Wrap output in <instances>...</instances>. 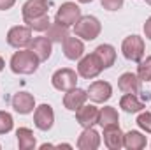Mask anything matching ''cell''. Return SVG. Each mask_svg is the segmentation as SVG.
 <instances>
[{"label":"cell","mask_w":151,"mask_h":150,"mask_svg":"<svg viewBox=\"0 0 151 150\" xmlns=\"http://www.w3.org/2000/svg\"><path fill=\"white\" fill-rule=\"evenodd\" d=\"M37 55L32 50H19L11 57V71L14 74H34L39 67Z\"/></svg>","instance_id":"1"},{"label":"cell","mask_w":151,"mask_h":150,"mask_svg":"<svg viewBox=\"0 0 151 150\" xmlns=\"http://www.w3.org/2000/svg\"><path fill=\"white\" fill-rule=\"evenodd\" d=\"M102 25L95 16H81L79 21L76 23L74 32L77 37L84 39V41H93L100 36Z\"/></svg>","instance_id":"2"},{"label":"cell","mask_w":151,"mask_h":150,"mask_svg":"<svg viewBox=\"0 0 151 150\" xmlns=\"http://www.w3.org/2000/svg\"><path fill=\"white\" fill-rule=\"evenodd\" d=\"M121 51L127 60L132 62H141L144 57V41L139 36H128L121 42Z\"/></svg>","instance_id":"3"},{"label":"cell","mask_w":151,"mask_h":150,"mask_svg":"<svg viewBox=\"0 0 151 150\" xmlns=\"http://www.w3.org/2000/svg\"><path fill=\"white\" fill-rule=\"evenodd\" d=\"M102 71H104V67H102V64H100V60H99V57L95 53H90V55H86V57H83L79 60L77 74L81 78H84V79L97 78Z\"/></svg>","instance_id":"4"},{"label":"cell","mask_w":151,"mask_h":150,"mask_svg":"<svg viewBox=\"0 0 151 150\" xmlns=\"http://www.w3.org/2000/svg\"><path fill=\"white\" fill-rule=\"evenodd\" d=\"M32 42V28L30 27H12L7 32V44L16 48V50H23L27 46H30Z\"/></svg>","instance_id":"5"},{"label":"cell","mask_w":151,"mask_h":150,"mask_svg":"<svg viewBox=\"0 0 151 150\" xmlns=\"http://www.w3.org/2000/svg\"><path fill=\"white\" fill-rule=\"evenodd\" d=\"M51 83L56 90L60 92H67V90H72L76 85H77V74H76L74 69H69V67H63V69H58L53 78H51Z\"/></svg>","instance_id":"6"},{"label":"cell","mask_w":151,"mask_h":150,"mask_svg":"<svg viewBox=\"0 0 151 150\" xmlns=\"http://www.w3.org/2000/svg\"><path fill=\"white\" fill-rule=\"evenodd\" d=\"M81 18V9L79 5L74 4V2H65L60 5V9L56 11V16H55V21L56 23H62L65 27H70V25H76Z\"/></svg>","instance_id":"7"},{"label":"cell","mask_w":151,"mask_h":150,"mask_svg":"<svg viewBox=\"0 0 151 150\" xmlns=\"http://www.w3.org/2000/svg\"><path fill=\"white\" fill-rule=\"evenodd\" d=\"M34 122H35V127L40 131H49L53 127V122H55V111L49 104H40L35 108L34 113Z\"/></svg>","instance_id":"8"},{"label":"cell","mask_w":151,"mask_h":150,"mask_svg":"<svg viewBox=\"0 0 151 150\" xmlns=\"http://www.w3.org/2000/svg\"><path fill=\"white\" fill-rule=\"evenodd\" d=\"M86 92H88V97L93 103H106L113 95V87L107 81H95L88 87Z\"/></svg>","instance_id":"9"},{"label":"cell","mask_w":151,"mask_h":150,"mask_svg":"<svg viewBox=\"0 0 151 150\" xmlns=\"http://www.w3.org/2000/svg\"><path fill=\"white\" fill-rule=\"evenodd\" d=\"M76 120L81 127H93L95 124H99V108L91 106V104H83L77 111H76Z\"/></svg>","instance_id":"10"},{"label":"cell","mask_w":151,"mask_h":150,"mask_svg":"<svg viewBox=\"0 0 151 150\" xmlns=\"http://www.w3.org/2000/svg\"><path fill=\"white\" fill-rule=\"evenodd\" d=\"M47 7L49 0H27L23 5V21L47 14Z\"/></svg>","instance_id":"11"},{"label":"cell","mask_w":151,"mask_h":150,"mask_svg":"<svg viewBox=\"0 0 151 150\" xmlns=\"http://www.w3.org/2000/svg\"><path fill=\"white\" fill-rule=\"evenodd\" d=\"M88 99V92L83 88L74 87L72 90H67V94L63 95V106L70 111H77Z\"/></svg>","instance_id":"12"},{"label":"cell","mask_w":151,"mask_h":150,"mask_svg":"<svg viewBox=\"0 0 151 150\" xmlns=\"http://www.w3.org/2000/svg\"><path fill=\"white\" fill-rule=\"evenodd\" d=\"M100 147V134L93 127H86L79 138H77V149L79 150H97Z\"/></svg>","instance_id":"13"},{"label":"cell","mask_w":151,"mask_h":150,"mask_svg":"<svg viewBox=\"0 0 151 150\" xmlns=\"http://www.w3.org/2000/svg\"><path fill=\"white\" fill-rule=\"evenodd\" d=\"M118 88L123 94H141V78L134 73H123L118 79Z\"/></svg>","instance_id":"14"},{"label":"cell","mask_w":151,"mask_h":150,"mask_svg":"<svg viewBox=\"0 0 151 150\" xmlns=\"http://www.w3.org/2000/svg\"><path fill=\"white\" fill-rule=\"evenodd\" d=\"M12 108L18 113H21V115H28L35 108V99L28 92H18L12 97Z\"/></svg>","instance_id":"15"},{"label":"cell","mask_w":151,"mask_h":150,"mask_svg":"<svg viewBox=\"0 0 151 150\" xmlns=\"http://www.w3.org/2000/svg\"><path fill=\"white\" fill-rule=\"evenodd\" d=\"M104 143L109 150H119L123 147V133L118 124L104 127Z\"/></svg>","instance_id":"16"},{"label":"cell","mask_w":151,"mask_h":150,"mask_svg":"<svg viewBox=\"0 0 151 150\" xmlns=\"http://www.w3.org/2000/svg\"><path fill=\"white\" fill-rule=\"evenodd\" d=\"M84 53V44L77 37H67L63 41V55L69 60H77Z\"/></svg>","instance_id":"17"},{"label":"cell","mask_w":151,"mask_h":150,"mask_svg":"<svg viewBox=\"0 0 151 150\" xmlns=\"http://www.w3.org/2000/svg\"><path fill=\"white\" fill-rule=\"evenodd\" d=\"M30 50L37 55V58L40 60V62L47 60V58L51 57V51H53V48H51V41H49L47 37L32 39V42H30Z\"/></svg>","instance_id":"18"},{"label":"cell","mask_w":151,"mask_h":150,"mask_svg":"<svg viewBox=\"0 0 151 150\" xmlns=\"http://www.w3.org/2000/svg\"><path fill=\"white\" fill-rule=\"evenodd\" d=\"M93 53L99 57V60H100V64H102L104 69H109L111 66H114V62H116V50H114L111 44H100V46L95 48Z\"/></svg>","instance_id":"19"},{"label":"cell","mask_w":151,"mask_h":150,"mask_svg":"<svg viewBox=\"0 0 151 150\" xmlns=\"http://www.w3.org/2000/svg\"><path fill=\"white\" fill-rule=\"evenodd\" d=\"M119 108H123V111L127 113H139L144 110V101H141L134 94H125L119 101Z\"/></svg>","instance_id":"20"},{"label":"cell","mask_w":151,"mask_h":150,"mask_svg":"<svg viewBox=\"0 0 151 150\" xmlns=\"http://www.w3.org/2000/svg\"><path fill=\"white\" fill-rule=\"evenodd\" d=\"M123 147L128 150H141L146 147V136H142L139 131H130L123 134Z\"/></svg>","instance_id":"21"},{"label":"cell","mask_w":151,"mask_h":150,"mask_svg":"<svg viewBox=\"0 0 151 150\" xmlns=\"http://www.w3.org/2000/svg\"><path fill=\"white\" fill-rule=\"evenodd\" d=\"M16 136H18V147H19V150L35 149L37 141H35V136H34L32 129H28V127H19V129L16 131Z\"/></svg>","instance_id":"22"},{"label":"cell","mask_w":151,"mask_h":150,"mask_svg":"<svg viewBox=\"0 0 151 150\" xmlns=\"http://www.w3.org/2000/svg\"><path fill=\"white\" fill-rule=\"evenodd\" d=\"M46 37L49 39L51 42H63L65 39L69 37V27L62 25V23H51V27L47 28V36Z\"/></svg>","instance_id":"23"},{"label":"cell","mask_w":151,"mask_h":150,"mask_svg":"<svg viewBox=\"0 0 151 150\" xmlns=\"http://www.w3.org/2000/svg\"><path fill=\"white\" fill-rule=\"evenodd\" d=\"M118 122H119V117H118V111L114 110L113 106H106V108L99 110V124L102 127L116 125Z\"/></svg>","instance_id":"24"},{"label":"cell","mask_w":151,"mask_h":150,"mask_svg":"<svg viewBox=\"0 0 151 150\" xmlns=\"http://www.w3.org/2000/svg\"><path fill=\"white\" fill-rule=\"evenodd\" d=\"M25 23H27V27H30V28L35 30V32H46V30L51 27V21H49V16H47V14L39 16V18H34V20H27Z\"/></svg>","instance_id":"25"},{"label":"cell","mask_w":151,"mask_h":150,"mask_svg":"<svg viewBox=\"0 0 151 150\" xmlns=\"http://www.w3.org/2000/svg\"><path fill=\"white\" fill-rule=\"evenodd\" d=\"M137 76L141 81H150L151 79V57H146V60H141L137 66Z\"/></svg>","instance_id":"26"},{"label":"cell","mask_w":151,"mask_h":150,"mask_svg":"<svg viewBox=\"0 0 151 150\" xmlns=\"http://www.w3.org/2000/svg\"><path fill=\"white\" fill-rule=\"evenodd\" d=\"M12 125H14L12 115L7 111H0V134H7L9 131H12Z\"/></svg>","instance_id":"27"},{"label":"cell","mask_w":151,"mask_h":150,"mask_svg":"<svg viewBox=\"0 0 151 150\" xmlns=\"http://www.w3.org/2000/svg\"><path fill=\"white\" fill-rule=\"evenodd\" d=\"M137 125L142 129V131H146V133H151V113H141L139 117H137Z\"/></svg>","instance_id":"28"},{"label":"cell","mask_w":151,"mask_h":150,"mask_svg":"<svg viewBox=\"0 0 151 150\" xmlns=\"http://www.w3.org/2000/svg\"><path fill=\"white\" fill-rule=\"evenodd\" d=\"M100 4L107 11H118L123 7V0H100Z\"/></svg>","instance_id":"29"},{"label":"cell","mask_w":151,"mask_h":150,"mask_svg":"<svg viewBox=\"0 0 151 150\" xmlns=\"http://www.w3.org/2000/svg\"><path fill=\"white\" fill-rule=\"evenodd\" d=\"M16 4V0H0V11H7Z\"/></svg>","instance_id":"30"},{"label":"cell","mask_w":151,"mask_h":150,"mask_svg":"<svg viewBox=\"0 0 151 150\" xmlns=\"http://www.w3.org/2000/svg\"><path fill=\"white\" fill-rule=\"evenodd\" d=\"M144 34H146V37L151 41V16L146 20V23H144Z\"/></svg>","instance_id":"31"},{"label":"cell","mask_w":151,"mask_h":150,"mask_svg":"<svg viewBox=\"0 0 151 150\" xmlns=\"http://www.w3.org/2000/svg\"><path fill=\"white\" fill-rule=\"evenodd\" d=\"M4 66H5V62H4V58L0 57V73H2V69H4Z\"/></svg>","instance_id":"32"},{"label":"cell","mask_w":151,"mask_h":150,"mask_svg":"<svg viewBox=\"0 0 151 150\" xmlns=\"http://www.w3.org/2000/svg\"><path fill=\"white\" fill-rule=\"evenodd\" d=\"M77 2H81V4H90L91 0H77Z\"/></svg>","instance_id":"33"},{"label":"cell","mask_w":151,"mask_h":150,"mask_svg":"<svg viewBox=\"0 0 151 150\" xmlns=\"http://www.w3.org/2000/svg\"><path fill=\"white\" fill-rule=\"evenodd\" d=\"M146 4H150V5H151V0H146Z\"/></svg>","instance_id":"34"}]
</instances>
